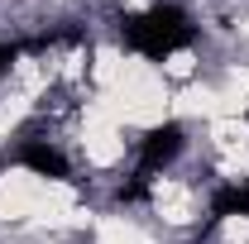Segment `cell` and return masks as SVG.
I'll return each mask as SVG.
<instances>
[{"instance_id": "5", "label": "cell", "mask_w": 249, "mask_h": 244, "mask_svg": "<svg viewBox=\"0 0 249 244\" xmlns=\"http://www.w3.org/2000/svg\"><path fill=\"white\" fill-rule=\"evenodd\" d=\"M19 53H24V48H19V43H0V77H5V72H10V62L19 58Z\"/></svg>"}, {"instance_id": "3", "label": "cell", "mask_w": 249, "mask_h": 244, "mask_svg": "<svg viewBox=\"0 0 249 244\" xmlns=\"http://www.w3.org/2000/svg\"><path fill=\"white\" fill-rule=\"evenodd\" d=\"M19 163H24L29 173H38V177H53V182H67V177H72L62 149H53L48 139H24V144H19Z\"/></svg>"}, {"instance_id": "1", "label": "cell", "mask_w": 249, "mask_h": 244, "mask_svg": "<svg viewBox=\"0 0 249 244\" xmlns=\"http://www.w3.org/2000/svg\"><path fill=\"white\" fill-rule=\"evenodd\" d=\"M120 38L134 53H144V58H168V53H178V48H187L196 38V24L187 19V10H178V5H154V10L124 15Z\"/></svg>"}, {"instance_id": "2", "label": "cell", "mask_w": 249, "mask_h": 244, "mask_svg": "<svg viewBox=\"0 0 249 244\" xmlns=\"http://www.w3.org/2000/svg\"><path fill=\"white\" fill-rule=\"evenodd\" d=\"M182 144H187V134H182V124H178V120L154 124V129L139 139V173H134V177L154 182V173H158V168H168V163L182 153Z\"/></svg>"}, {"instance_id": "4", "label": "cell", "mask_w": 249, "mask_h": 244, "mask_svg": "<svg viewBox=\"0 0 249 244\" xmlns=\"http://www.w3.org/2000/svg\"><path fill=\"white\" fill-rule=\"evenodd\" d=\"M230 215H249V187H220L211 196V225L230 220Z\"/></svg>"}]
</instances>
